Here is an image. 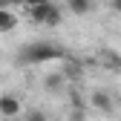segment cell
<instances>
[{"label": "cell", "instance_id": "8", "mask_svg": "<svg viewBox=\"0 0 121 121\" xmlns=\"http://www.w3.org/2000/svg\"><path fill=\"white\" fill-rule=\"evenodd\" d=\"M66 3L75 14H89L92 12V0H66Z\"/></svg>", "mask_w": 121, "mask_h": 121}, {"label": "cell", "instance_id": "13", "mask_svg": "<svg viewBox=\"0 0 121 121\" xmlns=\"http://www.w3.org/2000/svg\"><path fill=\"white\" fill-rule=\"evenodd\" d=\"M6 3H9V6H17V3H23V0H6Z\"/></svg>", "mask_w": 121, "mask_h": 121}, {"label": "cell", "instance_id": "12", "mask_svg": "<svg viewBox=\"0 0 121 121\" xmlns=\"http://www.w3.org/2000/svg\"><path fill=\"white\" fill-rule=\"evenodd\" d=\"M112 12H118V14H121V0H112Z\"/></svg>", "mask_w": 121, "mask_h": 121}, {"label": "cell", "instance_id": "11", "mask_svg": "<svg viewBox=\"0 0 121 121\" xmlns=\"http://www.w3.org/2000/svg\"><path fill=\"white\" fill-rule=\"evenodd\" d=\"M23 3H26L29 9H32V6H38V3H46V0H23Z\"/></svg>", "mask_w": 121, "mask_h": 121}, {"label": "cell", "instance_id": "6", "mask_svg": "<svg viewBox=\"0 0 121 121\" xmlns=\"http://www.w3.org/2000/svg\"><path fill=\"white\" fill-rule=\"evenodd\" d=\"M14 26H17V14L9 6H0V32H12Z\"/></svg>", "mask_w": 121, "mask_h": 121}, {"label": "cell", "instance_id": "3", "mask_svg": "<svg viewBox=\"0 0 121 121\" xmlns=\"http://www.w3.org/2000/svg\"><path fill=\"white\" fill-rule=\"evenodd\" d=\"M64 75L66 81H75L78 84L81 78H84V60H75V58H64Z\"/></svg>", "mask_w": 121, "mask_h": 121}, {"label": "cell", "instance_id": "4", "mask_svg": "<svg viewBox=\"0 0 121 121\" xmlns=\"http://www.w3.org/2000/svg\"><path fill=\"white\" fill-rule=\"evenodd\" d=\"M20 112V101L14 95H0V115L3 118H14Z\"/></svg>", "mask_w": 121, "mask_h": 121}, {"label": "cell", "instance_id": "5", "mask_svg": "<svg viewBox=\"0 0 121 121\" xmlns=\"http://www.w3.org/2000/svg\"><path fill=\"white\" fill-rule=\"evenodd\" d=\"M89 104H92L95 110H101V112H112V95L104 92V89H95L92 98H89Z\"/></svg>", "mask_w": 121, "mask_h": 121}, {"label": "cell", "instance_id": "1", "mask_svg": "<svg viewBox=\"0 0 121 121\" xmlns=\"http://www.w3.org/2000/svg\"><path fill=\"white\" fill-rule=\"evenodd\" d=\"M66 52L58 46V43L49 40H35V43H26V46L17 52V64L20 66H35V64H46V60H64Z\"/></svg>", "mask_w": 121, "mask_h": 121}, {"label": "cell", "instance_id": "9", "mask_svg": "<svg viewBox=\"0 0 121 121\" xmlns=\"http://www.w3.org/2000/svg\"><path fill=\"white\" fill-rule=\"evenodd\" d=\"M64 75H49V78H46V89H49V92H60V89H64Z\"/></svg>", "mask_w": 121, "mask_h": 121}, {"label": "cell", "instance_id": "10", "mask_svg": "<svg viewBox=\"0 0 121 121\" xmlns=\"http://www.w3.org/2000/svg\"><path fill=\"white\" fill-rule=\"evenodd\" d=\"M23 121H49V118L43 115L40 110H32V112H26V118H23Z\"/></svg>", "mask_w": 121, "mask_h": 121}, {"label": "cell", "instance_id": "7", "mask_svg": "<svg viewBox=\"0 0 121 121\" xmlns=\"http://www.w3.org/2000/svg\"><path fill=\"white\" fill-rule=\"evenodd\" d=\"M101 64L107 66V69H112V72H121V55L112 52V49H104L101 52Z\"/></svg>", "mask_w": 121, "mask_h": 121}, {"label": "cell", "instance_id": "2", "mask_svg": "<svg viewBox=\"0 0 121 121\" xmlns=\"http://www.w3.org/2000/svg\"><path fill=\"white\" fill-rule=\"evenodd\" d=\"M29 14H32L35 23H46V26H58V23H60V9H58L55 3H49V0H46V3L32 6Z\"/></svg>", "mask_w": 121, "mask_h": 121}]
</instances>
